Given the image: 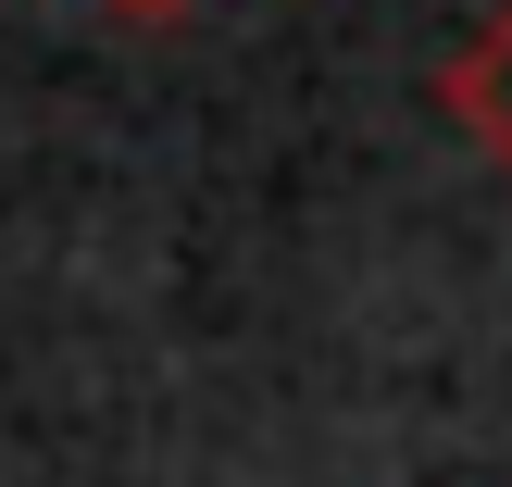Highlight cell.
<instances>
[{"label":"cell","instance_id":"obj_1","mask_svg":"<svg viewBox=\"0 0 512 487\" xmlns=\"http://www.w3.org/2000/svg\"><path fill=\"white\" fill-rule=\"evenodd\" d=\"M438 100H450V125H463V138L512 175V0H500V13L438 63Z\"/></svg>","mask_w":512,"mask_h":487},{"label":"cell","instance_id":"obj_2","mask_svg":"<svg viewBox=\"0 0 512 487\" xmlns=\"http://www.w3.org/2000/svg\"><path fill=\"white\" fill-rule=\"evenodd\" d=\"M113 13H188V0H113Z\"/></svg>","mask_w":512,"mask_h":487}]
</instances>
